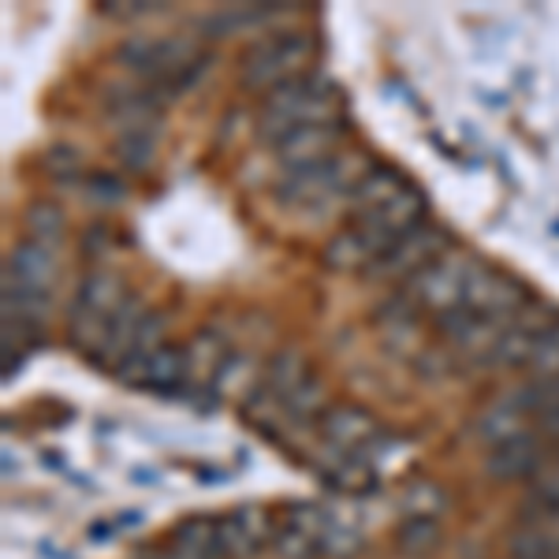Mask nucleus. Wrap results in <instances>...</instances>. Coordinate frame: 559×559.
<instances>
[{
    "instance_id": "f257e3e1",
    "label": "nucleus",
    "mask_w": 559,
    "mask_h": 559,
    "mask_svg": "<svg viewBox=\"0 0 559 559\" xmlns=\"http://www.w3.org/2000/svg\"><path fill=\"white\" fill-rule=\"evenodd\" d=\"M210 60L213 57L202 49V41L187 34H165V38L131 34L128 41L116 45V64L131 71L142 86H150L160 102L187 94L210 71Z\"/></svg>"
},
{
    "instance_id": "f03ea898",
    "label": "nucleus",
    "mask_w": 559,
    "mask_h": 559,
    "mask_svg": "<svg viewBox=\"0 0 559 559\" xmlns=\"http://www.w3.org/2000/svg\"><path fill=\"white\" fill-rule=\"evenodd\" d=\"M344 120V97L340 86L321 71L299 75L292 83L276 86L273 94H265L258 112V134L273 146L280 134L306 128V123H336Z\"/></svg>"
},
{
    "instance_id": "7ed1b4c3",
    "label": "nucleus",
    "mask_w": 559,
    "mask_h": 559,
    "mask_svg": "<svg viewBox=\"0 0 559 559\" xmlns=\"http://www.w3.org/2000/svg\"><path fill=\"white\" fill-rule=\"evenodd\" d=\"M313 60H318L313 34L299 31V26L273 31L265 38H258L239 57V83L242 90H254V94H273L276 86L292 83L299 75H310Z\"/></svg>"
},
{
    "instance_id": "20e7f679",
    "label": "nucleus",
    "mask_w": 559,
    "mask_h": 559,
    "mask_svg": "<svg viewBox=\"0 0 559 559\" xmlns=\"http://www.w3.org/2000/svg\"><path fill=\"white\" fill-rule=\"evenodd\" d=\"M131 299L128 284L116 269H90L71 302V321H68V340L79 355H86L94 362V355L102 350L108 329H112L116 313L123 310V302Z\"/></svg>"
},
{
    "instance_id": "39448f33",
    "label": "nucleus",
    "mask_w": 559,
    "mask_h": 559,
    "mask_svg": "<svg viewBox=\"0 0 559 559\" xmlns=\"http://www.w3.org/2000/svg\"><path fill=\"white\" fill-rule=\"evenodd\" d=\"M369 168H373V160L358 150L332 153V157H324L310 168L284 173V179L276 183V198L284 205H295V210H324L336 198H350L355 183Z\"/></svg>"
},
{
    "instance_id": "423d86ee",
    "label": "nucleus",
    "mask_w": 559,
    "mask_h": 559,
    "mask_svg": "<svg viewBox=\"0 0 559 559\" xmlns=\"http://www.w3.org/2000/svg\"><path fill=\"white\" fill-rule=\"evenodd\" d=\"M474 254L466 250H448L444 258H437L432 265H426L421 273H414L411 280L400 284V295L407 299L418 313H432V318H444L463 306V287L466 276L474 269Z\"/></svg>"
},
{
    "instance_id": "0eeeda50",
    "label": "nucleus",
    "mask_w": 559,
    "mask_h": 559,
    "mask_svg": "<svg viewBox=\"0 0 559 559\" xmlns=\"http://www.w3.org/2000/svg\"><path fill=\"white\" fill-rule=\"evenodd\" d=\"M340 526L318 503H287L273 522V552L280 559H313L340 552Z\"/></svg>"
},
{
    "instance_id": "6e6552de",
    "label": "nucleus",
    "mask_w": 559,
    "mask_h": 559,
    "mask_svg": "<svg viewBox=\"0 0 559 559\" xmlns=\"http://www.w3.org/2000/svg\"><path fill=\"white\" fill-rule=\"evenodd\" d=\"M318 437L321 448H329V452L358 455L369 459V463H373V455H381L392 444L381 418L373 411L358 407V403H332L318 421Z\"/></svg>"
},
{
    "instance_id": "1a4fd4ad",
    "label": "nucleus",
    "mask_w": 559,
    "mask_h": 559,
    "mask_svg": "<svg viewBox=\"0 0 559 559\" xmlns=\"http://www.w3.org/2000/svg\"><path fill=\"white\" fill-rule=\"evenodd\" d=\"M530 302H534V299H530V287L522 284V280L500 273V269L485 265V261H474L471 276H466V287H463V306H466V310L508 324L515 313L526 310Z\"/></svg>"
},
{
    "instance_id": "9d476101",
    "label": "nucleus",
    "mask_w": 559,
    "mask_h": 559,
    "mask_svg": "<svg viewBox=\"0 0 559 559\" xmlns=\"http://www.w3.org/2000/svg\"><path fill=\"white\" fill-rule=\"evenodd\" d=\"M437 329H440L444 347L452 350L459 362H474V366H492L496 362V347H500V336H503L500 321L481 318V313L459 306V310L437 318Z\"/></svg>"
},
{
    "instance_id": "9b49d317",
    "label": "nucleus",
    "mask_w": 559,
    "mask_h": 559,
    "mask_svg": "<svg viewBox=\"0 0 559 559\" xmlns=\"http://www.w3.org/2000/svg\"><path fill=\"white\" fill-rule=\"evenodd\" d=\"M452 250V236L437 224H421L418 231H411L407 239L395 242L388 254L369 269L373 280H411L414 273H421L426 265H432L437 258H444Z\"/></svg>"
},
{
    "instance_id": "f8f14e48",
    "label": "nucleus",
    "mask_w": 559,
    "mask_h": 559,
    "mask_svg": "<svg viewBox=\"0 0 559 559\" xmlns=\"http://www.w3.org/2000/svg\"><path fill=\"white\" fill-rule=\"evenodd\" d=\"M120 377L128 388H142V392H157V395H176L191 384V362H187V347L165 344L153 355L128 362L120 369Z\"/></svg>"
},
{
    "instance_id": "ddd939ff",
    "label": "nucleus",
    "mask_w": 559,
    "mask_h": 559,
    "mask_svg": "<svg viewBox=\"0 0 559 559\" xmlns=\"http://www.w3.org/2000/svg\"><path fill=\"white\" fill-rule=\"evenodd\" d=\"M559 321V313L552 306L545 302H530L526 310L515 313L508 324H503V336H500V347H496V362L492 366H530L545 340V332L552 329Z\"/></svg>"
},
{
    "instance_id": "4468645a",
    "label": "nucleus",
    "mask_w": 559,
    "mask_h": 559,
    "mask_svg": "<svg viewBox=\"0 0 559 559\" xmlns=\"http://www.w3.org/2000/svg\"><path fill=\"white\" fill-rule=\"evenodd\" d=\"M347 123H306V128H295L287 134H280L273 142V157L284 165V173H299V168H310L318 160L332 157L336 146L344 142Z\"/></svg>"
},
{
    "instance_id": "2eb2a0df",
    "label": "nucleus",
    "mask_w": 559,
    "mask_h": 559,
    "mask_svg": "<svg viewBox=\"0 0 559 559\" xmlns=\"http://www.w3.org/2000/svg\"><path fill=\"white\" fill-rule=\"evenodd\" d=\"M545 463L548 459H545V444H540V432L526 429V432H519V437L489 448V455H485V474L496 477V481H534Z\"/></svg>"
},
{
    "instance_id": "dca6fc26",
    "label": "nucleus",
    "mask_w": 559,
    "mask_h": 559,
    "mask_svg": "<svg viewBox=\"0 0 559 559\" xmlns=\"http://www.w3.org/2000/svg\"><path fill=\"white\" fill-rule=\"evenodd\" d=\"M224 559H254L273 548V519L261 508H236L221 515Z\"/></svg>"
},
{
    "instance_id": "f3484780",
    "label": "nucleus",
    "mask_w": 559,
    "mask_h": 559,
    "mask_svg": "<svg viewBox=\"0 0 559 559\" xmlns=\"http://www.w3.org/2000/svg\"><path fill=\"white\" fill-rule=\"evenodd\" d=\"M384 254H388V242L377 239L362 221H355V216H350L347 228L336 231V236L329 239V247H324V261H329L332 269H340V273H369Z\"/></svg>"
},
{
    "instance_id": "a211bd4d",
    "label": "nucleus",
    "mask_w": 559,
    "mask_h": 559,
    "mask_svg": "<svg viewBox=\"0 0 559 559\" xmlns=\"http://www.w3.org/2000/svg\"><path fill=\"white\" fill-rule=\"evenodd\" d=\"M105 112H108V120L120 128V134L157 131L160 116H165V102L142 83L139 86H112L105 94Z\"/></svg>"
},
{
    "instance_id": "6ab92c4d",
    "label": "nucleus",
    "mask_w": 559,
    "mask_h": 559,
    "mask_svg": "<svg viewBox=\"0 0 559 559\" xmlns=\"http://www.w3.org/2000/svg\"><path fill=\"white\" fill-rule=\"evenodd\" d=\"M57 280V247L26 236L20 247L8 254V287H31V292H49Z\"/></svg>"
},
{
    "instance_id": "aec40b11",
    "label": "nucleus",
    "mask_w": 559,
    "mask_h": 559,
    "mask_svg": "<svg viewBox=\"0 0 559 559\" xmlns=\"http://www.w3.org/2000/svg\"><path fill=\"white\" fill-rule=\"evenodd\" d=\"M146 313H150V306L142 302L139 295H131V299L123 302V310L116 313V321H112V329H108L102 350L94 355V366L108 369V373H120V366L128 362L134 340H139V329H142V321H146Z\"/></svg>"
},
{
    "instance_id": "412c9836",
    "label": "nucleus",
    "mask_w": 559,
    "mask_h": 559,
    "mask_svg": "<svg viewBox=\"0 0 559 559\" xmlns=\"http://www.w3.org/2000/svg\"><path fill=\"white\" fill-rule=\"evenodd\" d=\"M318 471L324 477V485H332L336 492L347 496H366L377 489V466L369 459L344 455V452H324L318 455Z\"/></svg>"
},
{
    "instance_id": "4be33fe9",
    "label": "nucleus",
    "mask_w": 559,
    "mask_h": 559,
    "mask_svg": "<svg viewBox=\"0 0 559 559\" xmlns=\"http://www.w3.org/2000/svg\"><path fill=\"white\" fill-rule=\"evenodd\" d=\"M411 187V179L400 173V168L392 165H381V160H373V168L358 179L355 191H350V210L355 213H369V210H381V205H388L392 198H400L403 191Z\"/></svg>"
},
{
    "instance_id": "5701e85b",
    "label": "nucleus",
    "mask_w": 559,
    "mask_h": 559,
    "mask_svg": "<svg viewBox=\"0 0 559 559\" xmlns=\"http://www.w3.org/2000/svg\"><path fill=\"white\" fill-rule=\"evenodd\" d=\"M173 548L187 559H224L221 548V515H198L173 530Z\"/></svg>"
},
{
    "instance_id": "b1692460",
    "label": "nucleus",
    "mask_w": 559,
    "mask_h": 559,
    "mask_svg": "<svg viewBox=\"0 0 559 559\" xmlns=\"http://www.w3.org/2000/svg\"><path fill=\"white\" fill-rule=\"evenodd\" d=\"M49 310H52L49 292H31V287H8L4 284V324H31V329H45Z\"/></svg>"
},
{
    "instance_id": "393cba45",
    "label": "nucleus",
    "mask_w": 559,
    "mask_h": 559,
    "mask_svg": "<svg viewBox=\"0 0 559 559\" xmlns=\"http://www.w3.org/2000/svg\"><path fill=\"white\" fill-rule=\"evenodd\" d=\"M284 12H287L284 4H231V8H224V12L210 15V20L202 23V31H213V38L216 34H236V31H250V26L276 20V15H284Z\"/></svg>"
},
{
    "instance_id": "a878e982",
    "label": "nucleus",
    "mask_w": 559,
    "mask_h": 559,
    "mask_svg": "<svg viewBox=\"0 0 559 559\" xmlns=\"http://www.w3.org/2000/svg\"><path fill=\"white\" fill-rule=\"evenodd\" d=\"M530 414L519 407V400H515V392L511 395H503L496 407L485 414L481 421H477V429H481V437H485V444L496 448V444H503V440H511V437H519V432H526V421Z\"/></svg>"
},
{
    "instance_id": "bb28decb",
    "label": "nucleus",
    "mask_w": 559,
    "mask_h": 559,
    "mask_svg": "<svg viewBox=\"0 0 559 559\" xmlns=\"http://www.w3.org/2000/svg\"><path fill=\"white\" fill-rule=\"evenodd\" d=\"M310 377H313V369L299 350H280V355H273V362L265 366V381L261 384H265L273 395H287L302 381H310Z\"/></svg>"
},
{
    "instance_id": "cd10ccee",
    "label": "nucleus",
    "mask_w": 559,
    "mask_h": 559,
    "mask_svg": "<svg viewBox=\"0 0 559 559\" xmlns=\"http://www.w3.org/2000/svg\"><path fill=\"white\" fill-rule=\"evenodd\" d=\"M395 537H400V548L407 556H426L440 545V526L429 511H411V515L400 522Z\"/></svg>"
},
{
    "instance_id": "c85d7f7f",
    "label": "nucleus",
    "mask_w": 559,
    "mask_h": 559,
    "mask_svg": "<svg viewBox=\"0 0 559 559\" xmlns=\"http://www.w3.org/2000/svg\"><path fill=\"white\" fill-rule=\"evenodd\" d=\"M153 153H157V131H128V134H120V142H116V157H120L131 173L150 168Z\"/></svg>"
},
{
    "instance_id": "c756f323",
    "label": "nucleus",
    "mask_w": 559,
    "mask_h": 559,
    "mask_svg": "<svg viewBox=\"0 0 559 559\" xmlns=\"http://www.w3.org/2000/svg\"><path fill=\"white\" fill-rule=\"evenodd\" d=\"M26 231H31V239H41L57 247V239L64 236V213L49 202H34L31 210H26Z\"/></svg>"
},
{
    "instance_id": "7c9ffc66",
    "label": "nucleus",
    "mask_w": 559,
    "mask_h": 559,
    "mask_svg": "<svg viewBox=\"0 0 559 559\" xmlns=\"http://www.w3.org/2000/svg\"><path fill=\"white\" fill-rule=\"evenodd\" d=\"M530 369L537 373V381H559V321L545 332Z\"/></svg>"
},
{
    "instance_id": "2f4dec72",
    "label": "nucleus",
    "mask_w": 559,
    "mask_h": 559,
    "mask_svg": "<svg viewBox=\"0 0 559 559\" xmlns=\"http://www.w3.org/2000/svg\"><path fill=\"white\" fill-rule=\"evenodd\" d=\"M41 165L52 179H79V173H83V153L75 146H52L41 157Z\"/></svg>"
},
{
    "instance_id": "473e14b6",
    "label": "nucleus",
    "mask_w": 559,
    "mask_h": 559,
    "mask_svg": "<svg viewBox=\"0 0 559 559\" xmlns=\"http://www.w3.org/2000/svg\"><path fill=\"white\" fill-rule=\"evenodd\" d=\"M519 526H522V530H534V534H545V537H556V540H559V511H552V508H540V503H526V508H522Z\"/></svg>"
},
{
    "instance_id": "72a5a7b5",
    "label": "nucleus",
    "mask_w": 559,
    "mask_h": 559,
    "mask_svg": "<svg viewBox=\"0 0 559 559\" xmlns=\"http://www.w3.org/2000/svg\"><path fill=\"white\" fill-rule=\"evenodd\" d=\"M102 12L108 20H139V15L165 12V4L160 0H108V4H102Z\"/></svg>"
},
{
    "instance_id": "f704fd0d",
    "label": "nucleus",
    "mask_w": 559,
    "mask_h": 559,
    "mask_svg": "<svg viewBox=\"0 0 559 559\" xmlns=\"http://www.w3.org/2000/svg\"><path fill=\"white\" fill-rule=\"evenodd\" d=\"M97 202H120L123 198V183L116 176H90V183H83Z\"/></svg>"
},
{
    "instance_id": "c9c22d12",
    "label": "nucleus",
    "mask_w": 559,
    "mask_h": 559,
    "mask_svg": "<svg viewBox=\"0 0 559 559\" xmlns=\"http://www.w3.org/2000/svg\"><path fill=\"white\" fill-rule=\"evenodd\" d=\"M548 388H552V407H559V381H548Z\"/></svg>"
}]
</instances>
